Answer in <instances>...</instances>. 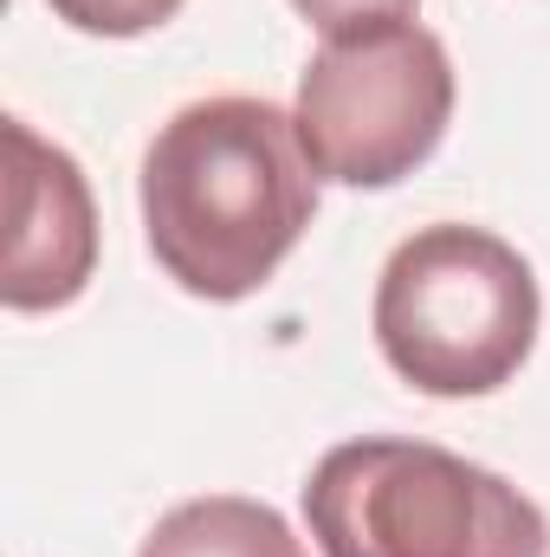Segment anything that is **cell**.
<instances>
[{
  "label": "cell",
  "mask_w": 550,
  "mask_h": 557,
  "mask_svg": "<svg viewBox=\"0 0 550 557\" xmlns=\"http://www.w3.org/2000/svg\"><path fill=\"white\" fill-rule=\"evenodd\" d=\"M137 557H304V539L260 499L208 493L162 512Z\"/></svg>",
  "instance_id": "obj_6"
},
{
  "label": "cell",
  "mask_w": 550,
  "mask_h": 557,
  "mask_svg": "<svg viewBox=\"0 0 550 557\" xmlns=\"http://www.w3.org/2000/svg\"><path fill=\"white\" fill-rule=\"evenodd\" d=\"M46 7L65 26L98 33V39H130V33H149V26L182 13V0H46Z\"/></svg>",
  "instance_id": "obj_7"
},
{
  "label": "cell",
  "mask_w": 550,
  "mask_h": 557,
  "mask_svg": "<svg viewBox=\"0 0 550 557\" xmlns=\"http://www.w3.org/2000/svg\"><path fill=\"white\" fill-rule=\"evenodd\" d=\"M304 525L324 557H545V506L505 473L409 434L330 447L304 480Z\"/></svg>",
  "instance_id": "obj_2"
},
{
  "label": "cell",
  "mask_w": 550,
  "mask_h": 557,
  "mask_svg": "<svg viewBox=\"0 0 550 557\" xmlns=\"http://www.w3.org/2000/svg\"><path fill=\"white\" fill-rule=\"evenodd\" d=\"M376 344L389 370L421 396H492L538 344V273L532 260L466 221L409 234L376 278Z\"/></svg>",
  "instance_id": "obj_3"
},
{
  "label": "cell",
  "mask_w": 550,
  "mask_h": 557,
  "mask_svg": "<svg viewBox=\"0 0 550 557\" xmlns=\"http://www.w3.org/2000/svg\"><path fill=\"white\" fill-rule=\"evenodd\" d=\"M317 33H343V26H363V20H396L414 13V0H291Z\"/></svg>",
  "instance_id": "obj_8"
},
{
  "label": "cell",
  "mask_w": 550,
  "mask_h": 557,
  "mask_svg": "<svg viewBox=\"0 0 550 557\" xmlns=\"http://www.w3.org/2000/svg\"><path fill=\"white\" fill-rule=\"evenodd\" d=\"M298 143L324 182L396 188L453 124V59L421 20H363L324 33L291 104Z\"/></svg>",
  "instance_id": "obj_4"
},
{
  "label": "cell",
  "mask_w": 550,
  "mask_h": 557,
  "mask_svg": "<svg viewBox=\"0 0 550 557\" xmlns=\"http://www.w3.org/2000/svg\"><path fill=\"white\" fill-rule=\"evenodd\" d=\"M317 214V169L266 98L182 104L142 149V234L188 298L260 292Z\"/></svg>",
  "instance_id": "obj_1"
},
{
  "label": "cell",
  "mask_w": 550,
  "mask_h": 557,
  "mask_svg": "<svg viewBox=\"0 0 550 557\" xmlns=\"http://www.w3.org/2000/svg\"><path fill=\"white\" fill-rule=\"evenodd\" d=\"M7 311H59L98 267V208L85 169L33 124L7 117Z\"/></svg>",
  "instance_id": "obj_5"
}]
</instances>
